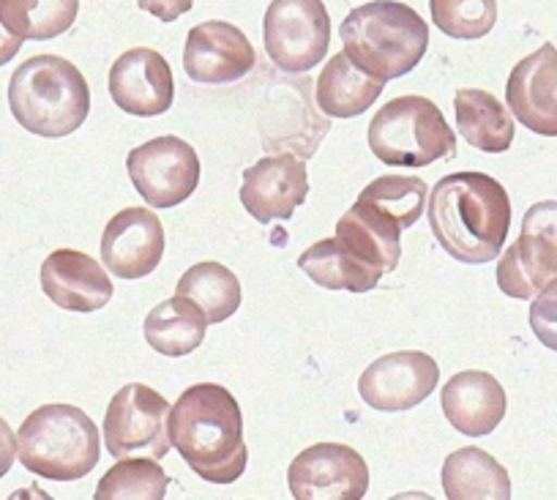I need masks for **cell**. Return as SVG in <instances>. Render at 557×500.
<instances>
[{"instance_id": "1", "label": "cell", "mask_w": 557, "mask_h": 500, "mask_svg": "<svg viewBox=\"0 0 557 500\" xmlns=\"http://www.w3.org/2000/svg\"><path fill=\"white\" fill-rule=\"evenodd\" d=\"M430 228L437 244L459 263L495 260L511 228V197L486 173H454L432 186Z\"/></svg>"}, {"instance_id": "2", "label": "cell", "mask_w": 557, "mask_h": 500, "mask_svg": "<svg viewBox=\"0 0 557 500\" xmlns=\"http://www.w3.org/2000/svg\"><path fill=\"white\" fill-rule=\"evenodd\" d=\"M173 449L186 465L211 484H233L244 476L249 451L244 416L224 386L197 383L178 397L168 416Z\"/></svg>"}, {"instance_id": "3", "label": "cell", "mask_w": 557, "mask_h": 500, "mask_svg": "<svg viewBox=\"0 0 557 500\" xmlns=\"http://www.w3.org/2000/svg\"><path fill=\"white\" fill-rule=\"evenodd\" d=\"M339 34L352 63L385 83L410 74L430 47V25L399 0H372L352 9Z\"/></svg>"}, {"instance_id": "4", "label": "cell", "mask_w": 557, "mask_h": 500, "mask_svg": "<svg viewBox=\"0 0 557 500\" xmlns=\"http://www.w3.org/2000/svg\"><path fill=\"white\" fill-rule=\"evenodd\" d=\"M9 107L30 134L66 137L88 121L90 88L66 58L34 56L9 80Z\"/></svg>"}, {"instance_id": "5", "label": "cell", "mask_w": 557, "mask_h": 500, "mask_svg": "<svg viewBox=\"0 0 557 500\" xmlns=\"http://www.w3.org/2000/svg\"><path fill=\"white\" fill-rule=\"evenodd\" d=\"M17 456L25 471L36 476L50 481H77L99 465V429L79 407L45 405L20 427Z\"/></svg>"}, {"instance_id": "6", "label": "cell", "mask_w": 557, "mask_h": 500, "mask_svg": "<svg viewBox=\"0 0 557 500\" xmlns=\"http://www.w3.org/2000/svg\"><path fill=\"white\" fill-rule=\"evenodd\" d=\"M369 148L383 164L430 167L457 154V134L426 96H399L369 123Z\"/></svg>"}, {"instance_id": "7", "label": "cell", "mask_w": 557, "mask_h": 500, "mask_svg": "<svg viewBox=\"0 0 557 500\" xmlns=\"http://www.w3.org/2000/svg\"><path fill=\"white\" fill-rule=\"evenodd\" d=\"M170 402L159 391L143 383H128L112 397L104 413V449L115 460L151 456L164 460L170 454Z\"/></svg>"}, {"instance_id": "8", "label": "cell", "mask_w": 557, "mask_h": 500, "mask_svg": "<svg viewBox=\"0 0 557 500\" xmlns=\"http://www.w3.org/2000/svg\"><path fill=\"white\" fill-rule=\"evenodd\" d=\"M265 52L282 72L318 66L331 45V17L323 0H271L262 20Z\"/></svg>"}, {"instance_id": "9", "label": "cell", "mask_w": 557, "mask_h": 500, "mask_svg": "<svg viewBox=\"0 0 557 500\" xmlns=\"http://www.w3.org/2000/svg\"><path fill=\"white\" fill-rule=\"evenodd\" d=\"M497 288L508 298H535L557 279V200L528 208L522 233L497 263Z\"/></svg>"}, {"instance_id": "10", "label": "cell", "mask_w": 557, "mask_h": 500, "mask_svg": "<svg viewBox=\"0 0 557 500\" xmlns=\"http://www.w3.org/2000/svg\"><path fill=\"white\" fill-rule=\"evenodd\" d=\"M126 170L134 190L151 208H175L195 195L200 159L181 137H157L128 150Z\"/></svg>"}, {"instance_id": "11", "label": "cell", "mask_w": 557, "mask_h": 500, "mask_svg": "<svg viewBox=\"0 0 557 500\" xmlns=\"http://www.w3.org/2000/svg\"><path fill=\"white\" fill-rule=\"evenodd\" d=\"M296 500H361L369 489L367 460L345 443H318L287 471Z\"/></svg>"}, {"instance_id": "12", "label": "cell", "mask_w": 557, "mask_h": 500, "mask_svg": "<svg viewBox=\"0 0 557 500\" xmlns=\"http://www.w3.org/2000/svg\"><path fill=\"white\" fill-rule=\"evenodd\" d=\"M441 383V364L421 351H399L369 364L358 394L374 411L399 413L430 400Z\"/></svg>"}, {"instance_id": "13", "label": "cell", "mask_w": 557, "mask_h": 500, "mask_svg": "<svg viewBox=\"0 0 557 500\" xmlns=\"http://www.w3.org/2000/svg\"><path fill=\"white\" fill-rule=\"evenodd\" d=\"M257 52L240 28L224 20L195 25L186 36L184 69L202 85H227L255 69Z\"/></svg>"}, {"instance_id": "14", "label": "cell", "mask_w": 557, "mask_h": 500, "mask_svg": "<svg viewBox=\"0 0 557 500\" xmlns=\"http://www.w3.org/2000/svg\"><path fill=\"white\" fill-rule=\"evenodd\" d=\"M110 96L128 115H164L175 99L173 69L168 58L151 47L126 50L110 69Z\"/></svg>"}, {"instance_id": "15", "label": "cell", "mask_w": 557, "mask_h": 500, "mask_svg": "<svg viewBox=\"0 0 557 500\" xmlns=\"http://www.w3.org/2000/svg\"><path fill=\"white\" fill-rule=\"evenodd\" d=\"M309 195L307 167L298 156H265L244 170L240 203L260 224L290 219Z\"/></svg>"}, {"instance_id": "16", "label": "cell", "mask_w": 557, "mask_h": 500, "mask_svg": "<svg viewBox=\"0 0 557 500\" xmlns=\"http://www.w3.org/2000/svg\"><path fill=\"white\" fill-rule=\"evenodd\" d=\"M164 257L162 219L148 208H126L107 222L101 235V260L112 277L143 279Z\"/></svg>"}, {"instance_id": "17", "label": "cell", "mask_w": 557, "mask_h": 500, "mask_svg": "<svg viewBox=\"0 0 557 500\" xmlns=\"http://www.w3.org/2000/svg\"><path fill=\"white\" fill-rule=\"evenodd\" d=\"M506 101L524 129L541 137H557V50L552 41L511 69Z\"/></svg>"}, {"instance_id": "18", "label": "cell", "mask_w": 557, "mask_h": 500, "mask_svg": "<svg viewBox=\"0 0 557 500\" xmlns=\"http://www.w3.org/2000/svg\"><path fill=\"white\" fill-rule=\"evenodd\" d=\"M41 290L66 312H99L110 304L112 279L99 260L77 249H55L41 263Z\"/></svg>"}, {"instance_id": "19", "label": "cell", "mask_w": 557, "mask_h": 500, "mask_svg": "<svg viewBox=\"0 0 557 500\" xmlns=\"http://www.w3.org/2000/svg\"><path fill=\"white\" fill-rule=\"evenodd\" d=\"M443 413L448 424L470 438H484L506 418V389L500 380L481 369L457 373L443 386Z\"/></svg>"}, {"instance_id": "20", "label": "cell", "mask_w": 557, "mask_h": 500, "mask_svg": "<svg viewBox=\"0 0 557 500\" xmlns=\"http://www.w3.org/2000/svg\"><path fill=\"white\" fill-rule=\"evenodd\" d=\"M336 239L374 271L391 273L399 266L401 228L369 203L356 200V206L345 211L336 222Z\"/></svg>"}, {"instance_id": "21", "label": "cell", "mask_w": 557, "mask_h": 500, "mask_svg": "<svg viewBox=\"0 0 557 500\" xmlns=\"http://www.w3.org/2000/svg\"><path fill=\"white\" fill-rule=\"evenodd\" d=\"M385 80L372 77L352 63L345 50L331 58L314 85L318 107L331 118H358L380 99Z\"/></svg>"}, {"instance_id": "22", "label": "cell", "mask_w": 557, "mask_h": 500, "mask_svg": "<svg viewBox=\"0 0 557 500\" xmlns=\"http://www.w3.org/2000/svg\"><path fill=\"white\" fill-rule=\"evenodd\" d=\"M443 489L448 500H508V471L479 446H465L443 462Z\"/></svg>"}, {"instance_id": "23", "label": "cell", "mask_w": 557, "mask_h": 500, "mask_svg": "<svg viewBox=\"0 0 557 500\" xmlns=\"http://www.w3.org/2000/svg\"><path fill=\"white\" fill-rule=\"evenodd\" d=\"M454 115H457L459 134L473 148L484 154H503L511 148L513 118L490 90L459 88L454 96Z\"/></svg>"}, {"instance_id": "24", "label": "cell", "mask_w": 557, "mask_h": 500, "mask_svg": "<svg viewBox=\"0 0 557 500\" xmlns=\"http://www.w3.org/2000/svg\"><path fill=\"white\" fill-rule=\"evenodd\" d=\"M206 315L191 301L175 295L148 312L143 331H146V342L157 353L184 358L206 342Z\"/></svg>"}, {"instance_id": "25", "label": "cell", "mask_w": 557, "mask_h": 500, "mask_svg": "<svg viewBox=\"0 0 557 500\" xmlns=\"http://www.w3.org/2000/svg\"><path fill=\"white\" fill-rule=\"evenodd\" d=\"M301 271L312 279L314 284L325 290H347V293H369L380 284L383 273L374 271L363 260H358L352 252L345 249L339 239H323L309 246L298 257Z\"/></svg>"}, {"instance_id": "26", "label": "cell", "mask_w": 557, "mask_h": 500, "mask_svg": "<svg viewBox=\"0 0 557 500\" xmlns=\"http://www.w3.org/2000/svg\"><path fill=\"white\" fill-rule=\"evenodd\" d=\"M175 295L191 301L206 315L208 322H224L238 312L240 282L227 266L216 260H206L191 266L178 279Z\"/></svg>"}, {"instance_id": "27", "label": "cell", "mask_w": 557, "mask_h": 500, "mask_svg": "<svg viewBox=\"0 0 557 500\" xmlns=\"http://www.w3.org/2000/svg\"><path fill=\"white\" fill-rule=\"evenodd\" d=\"M79 14V0H0V20L20 39L50 41L66 34Z\"/></svg>"}, {"instance_id": "28", "label": "cell", "mask_w": 557, "mask_h": 500, "mask_svg": "<svg viewBox=\"0 0 557 500\" xmlns=\"http://www.w3.org/2000/svg\"><path fill=\"white\" fill-rule=\"evenodd\" d=\"M170 478L162 471L159 460L151 456H126L117 460L101 476L96 487V500H162L168 495Z\"/></svg>"}, {"instance_id": "29", "label": "cell", "mask_w": 557, "mask_h": 500, "mask_svg": "<svg viewBox=\"0 0 557 500\" xmlns=\"http://www.w3.org/2000/svg\"><path fill=\"white\" fill-rule=\"evenodd\" d=\"M358 200L369 203L407 230L426 211L430 186L416 175H380L358 195Z\"/></svg>"}, {"instance_id": "30", "label": "cell", "mask_w": 557, "mask_h": 500, "mask_svg": "<svg viewBox=\"0 0 557 500\" xmlns=\"http://www.w3.org/2000/svg\"><path fill=\"white\" fill-rule=\"evenodd\" d=\"M432 23L451 39H481L497 25V0H430Z\"/></svg>"}, {"instance_id": "31", "label": "cell", "mask_w": 557, "mask_h": 500, "mask_svg": "<svg viewBox=\"0 0 557 500\" xmlns=\"http://www.w3.org/2000/svg\"><path fill=\"white\" fill-rule=\"evenodd\" d=\"M528 320L535 333V340L557 353V279L535 295L533 304H530Z\"/></svg>"}, {"instance_id": "32", "label": "cell", "mask_w": 557, "mask_h": 500, "mask_svg": "<svg viewBox=\"0 0 557 500\" xmlns=\"http://www.w3.org/2000/svg\"><path fill=\"white\" fill-rule=\"evenodd\" d=\"M137 7L162 20V23H173V20L184 17L195 7V0H137Z\"/></svg>"}, {"instance_id": "33", "label": "cell", "mask_w": 557, "mask_h": 500, "mask_svg": "<svg viewBox=\"0 0 557 500\" xmlns=\"http://www.w3.org/2000/svg\"><path fill=\"white\" fill-rule=\"evenodd\" d=\"M14 460H17V435L9 427L7 418H0V478L12 471Z\"/></svg>"}, {"instance_id": "34", "label": "cell", "mask_w": 557, "mask_h": 500, "mask_svg": "<svg viewBox=\"0 0 557 500\" xmlns=\"http://www.w3.org/2000/svg\"><path fill=\"white\" fill-rule=\"evenodd\" d=\"M20 47H23V39H20L17 34H12V31L3 25V20H0V66H7L12 58H17Z\"/></svg>"}]
</instances>
